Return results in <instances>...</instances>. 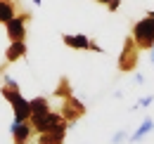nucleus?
<instances>
[{"label":"nucleus","mask_w":154,"mask_h":144,"mask_svg":"<svg viewBox=\"0 0 154 144\" xmlns=\"http://www.w3.org/2000/svg\"><path fill=\"white\" fill-rule=\"evenodd\" d=\"M131 36L140 50H149L154 45V17H142L140 21H135Z\"/></svg>","instance_id":"f257e3e1"},{"label":"nucleus","mask_w":154,"mask_h":144,"mask_svg":"<svg viewBox=\"0 0 154 144\" xmlns=\"http://www.w3.org/2000/svg\"><path fill=\"white\" fill-rule=\"evenodd\" d=\"M140 47L135 45L133 36H128L126 40H123V50H121V54H119V62H116V66H119V71L123 73H131L137 69V64H140Z\"/></svg>","instance_id":"f03ea898"},{"label":"nucleus","mask_w":154,"mask_h":144,"mask_svg":"<svg viewBox=\"0 0 154 144\" xmlns=\"http://www.w3.org/2000/svg\"><path fill=\"white\" fill-rule=\"evenodd\" d=\"M64 118H62V113L59 111H48V113H40V116H31L29 118V123H31V128H33V132L36 135H40V132H48V130H52L55 125H59Z\"/></svg>","instance_id":"7ed1b4c3"},{"label":"nucleus","mask_w":154,"mask_h":144,"mask_svg":"<svg viewBox=\"0 0 154 144\" xmlns=\"http://www.w3.org/2000/svg\"><path fill=\"white\" fill-rule=\"evenodd\" d=\"M29 21H31V14L29 12H21V14H14L5 24V31H7L10 43L12 40H26V24Z\"/></svg>","instance_id":"20e7f679"},{"label":"nucleus","mask_w":154,"mask_h":144,"mask_svg":"<svg viewBox=\"0 0 154 144\" xmlns=\"http://www.w3.org/2000/svg\"><path fill=\"white\" fill-rule=\"evenodd\" d=\"M59 113H62V118L71 125V123H76V121H81L83 116H85V104L78 99V97H66L64 99V104H62V109H59Z\"/></svg>","instance_id":"39448f33"},{"label":"nucleus","mask_w":154,"mask_h":144,"mask_svg":"<svg viewBox=\"0 0 154 144\" xmlns=\"http://www.w3.org/2000/svg\"><path fill=\"white\" fill-rule=\"evenodd\" d=\"M66 128H69V123L62 121V123L55 125L52 130L40 132L38 135V144H64V140H66Z\"/></svg>","instance_id":"423d86ee"},{"label":"nucleus","mask_w":154,"mask_h":144,"mask_svg":"<svg viewBox=\"0 0 154 144\" xmlns=\"http://www.w3.org/2000/svg\"><path fill=\"white\" fill-rule=\"evenodd\" d=\"M62 43L69 50H90L93 38L85 36V33H62Z\"/></svg>","instance_id":"0eeeda50"},{"label":"nucleus","mask_w":154,"mask_h":144,"mask_svg":"<svg viewBox=\"0 0 154 144\" xmlns=\"http://www.w3.org/2000/svg\"><path fill=\"white\" fill-rule=\"evenodd\" d=\"M10 135H12V142H29L31 135H33V128L29 121H12Z\"/></svg>","instance_id":"6e6552de"},{"label":"nucleus","mask_w":154,"mask_h":144,"mask_svg":"<svg viewBox=\"0 0 154 144\" xmlns=\"http://www.w3.org/2000/svg\"><path fill=\"white\" fill-rule=\"evenodd\" d=\"M26 52H29L26 40H12V43L7 45V50H5V64H14V62L24 59Z\"/></svg>","instance_id":"1a4fd4ad"},{"label":"nucleus","mask_w":154,"mask_h":144,"mask_svg":"<svg viewBox=\"0 0 154 144\" xmlns=\"http://www.w3.org/2000/svg\"><path fill=\"white\" fill-rule=\"evenodd\" d=\"M154 132V118L152 116H145L142 118V123L137 125V130H133L131 135H128V142L131 144H135V142H142L147 135H152Z\"/></svg>","instance_id":"9d476101"},{"label":"nucleus","mask_w":154,"mask_h":144,"mask_svg":"<svg viewBox=\"0 0 154 144\" xmlns=\"http://www.w3.org/2000/svg\"><path fill=\"white\" fill-rule=\"evenodd\" d=\"M12 113H14V121H29L31 118V104L24 94L12 99Z\"/></svg>","instance_id":"9b49d317"},{"label":"nucleus","mask_w":154,"mask_h":144,"mask_svg":"<svg viewBox=\"0 0 154 144\" xmlns=\"http://www.w3.org/2000/svg\"><path fill=\"white\" fill-rule=\"evenodd\" d=\"M14 14H17L14 2H12V0H0V24H7Z\"/></svg>","instance_id":"f8f14e48"},{"label":"nucleus","mask_w":154,"mask_h":144,"mask_svg":"<svg viewBox=\"0 0 154 144\" xmlns=\"http://www.w3.org/2000/svg\"><path fill=\"white\" fill-rule=\"evenodd\" d=\"M29 104H31V116H40V113L50 111V102L45 97H33V99H29Z\"/></svg>","instance_id":"ddd939ff"},{"label":"nucleus","mask_w":154,"mask_h":144,"mask_svg":"<svg viewBox=\"0 0 154 144\" xmlns=\"http://www.w3.org/2000/svg\"><path fill=\"white\" fill-rule=\"evenodd\" d=\"M71 94H74V92H71L69 80H66V78H62V80H59V85L55 88V97H64V99H66V97H71Z\"/></svg>","instance_id":"4468645a"},{"label":"nucleus","mask_w":154,"mask_h":144,"mask_svg":"<svg viewBox=\"0 0 154 144\" xmlns=\"http://www.w3.org/2000/svg\"><path fill=\"white\" fill-rule=\"evenodd\" d=\"M152 102H154V94H145V97H140L137 102L133 104V111H137V109H147V106H152Z\"/></svg>","instance_id":"2eb2a0df"},{"label":"nucleus","mask_w":154,"mask_h":144,"mask_svg":"<svg viewBox=\"0 0 154 144\" xmlns=\"http://www.w3.org/2000/svg\"><path fill=\"white\" fill-rule=\"evenodd\" d=\"M128 135H131L128 130H116L109 142H112V144H123V142H128Z\"/></svg>","instance_id":"dca6fc26"},{"label":"nucleus","mask_w":154,"mask_h":144,"mask_svg":"<svg viewBox=\"0 0 154 144\" xmlns=\"http://www.w3.org/2000/svg\"><path fill=\"white\" fill-rule=\"evenodd\" d=\"M119 7H121V0H109V5H107L109 12H119Z\"/></svg>","instance_id":"f3484780"},{"label":"nucleus","mask_w":154,"mask_h":144,"mask_svg":"<svg viewBox=\"0 0 154 144\" xmlns=\"http://www.w3.org/2000/svg\"><path fill=\"white\" fill-rule=\"evenodd\" d=\"M133 83H135V85H145V76H142V73H135V76H133Z\"/></svg>","instance_id":"a211bd4d"},{"label":"nucleus","mask_w":154,"mask_h":144,"mask_svg":"<svg viewBox=\"0 0 154 144\" xmlns=\"http://www.w3.org/2000/svg\"><path fill=\"white\" fill-rule=\"evenodd\" d=\"M149 50H152V54H149V62H152V64H154V45H152V47H149Z\"/></svg>","instance_id":"6ab92c4d"},{"label":"nucleus","mask_w":154,"mask_h":144,"mask_svg":"<svg viewBox=\"0 0 154 144\" xmlns=\"http://www.w3.org/2000/svg\"><path fill=\"white\" fill-rule=\"evenodd\" d=\"M95 2H100V5H104V7L109 5V0H95Z\"/></svg>","instance_id":"aec40b11"},{"label":"nucleus","mask_w":154,"mask_h":144,"mask_svg":"<svg viewBox=\"0 0 154 144\" xmlns=\"http://www.w3.org/2000/svg\"><path fill=\"white\" fill-rule=\"evenodd\" d=\"M147 17H154V10H147Z\"/></svg>","instance_id":"412c9836"},{"label":"nucleus","mask_w":154,"mask_h":144,"mask_svg":"<svg viewBox=\"0 0 154 144\" xmlns=\"http://www.w3.org/2000/svg\"><path fill=\"white\" fill-rule=\"evenodd\" d=\"M12 144H29V142H12Z\"/></svg>","instance_id":"4be33fe9"}]
</instances>
